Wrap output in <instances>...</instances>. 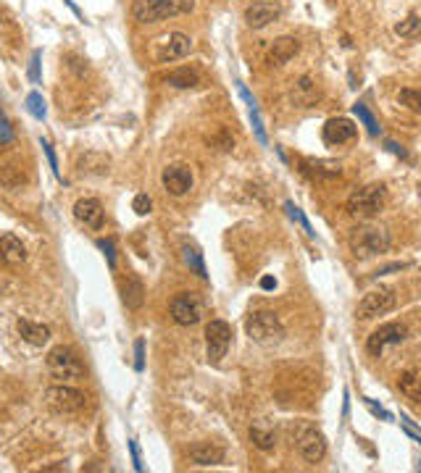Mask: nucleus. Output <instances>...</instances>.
<instances>
[{"label": "nucleus", "mask_w": 421, "mask_h": 473, "mask_svg": "<svg viewBox=\"0 0 421 473\" xmlns=\"http://www.w3.org/2000/svg\"><path fill=\"white\" fill-rule=\"evenodd\" d=\"M285 210H287V216L293 218L295 224H300V226H303L305 232H308V237H316V232H313L311 221H308V218L303 216V210H300V208L295 205V203H287V205H285Z\"/></svg>", "instance_id": "32"}, {"label": "nucleus", "mask_w": 421, "mask_h": 473, "mask_svg": "<svg viewBox=\"0 0 421 473\" xmlns=\"http://www.w3.org/2000/svg\"><path fill=\"white\" fill-rule=\"evenodd\" d=\"M26 260V248L21 245L19 237L14 234H3L0 237V263L3 266H21Z\"/></svg>", "instance_id": "18"}, {"label": "nucleus", "mask_w": 421, "mask_h": 473, "mask_svg": "<svg viewBox=\"0 0 421 473\" xmlns=\"http://www.w3.org/2000/svg\"><path fill=\"white\" fill-rule=\"evenodd\" d=\"M190 460L195 465H219L224 463V449L216 444H195L190 447Z\"/></svg>", "instance_id": "24"}, {"label": "nucleus", "mask_w": 421, "mask_h": 473, "mask_svg": "<svg viewBox=\"0 0 421 473\" xmlns=\"http://www.w3.org/2000/svg\"><path fill=\"white\" fill-rule=\"evenodd\" d=\"M279 16H282V9L277 3H271V0H255V3H250L245 9V24L250 29H263L271 21H277Z\"/></svg>", "instance_id": "14"}, {"label": "nucleus", "mask_w": 421, "mask_h": 473, "mask_svg": "<svg viewBox=\"0 0 421 473\" xmlns=\"http://www.w3.org/2000/svg\"><path fill=\"white\" fill-rule=\"evenodd\" d=\"M395 307V292L392 290H371L363 295V300L355 307V318L361 321H369V318H377V315H385Z\"/></svg>", "instance_id": "10"}, {"label": "nucleus", "mask_w": 421, "mask_h": 473, "mask_svg": "<svg viewBox=\"0 0 421 473\" xmlns=\"http://www.w3.org/2000/svg\"><path fill=\"white\" fill-rule=\"evenodd\" d=\"M287 432L293 437V444L298 449V455L305 463H321L327 457V437L321 434V429L311 424V421H293L287 426Z\"/></svg>", "instance_id": "1"}, {"label": "nucleus", "mask_w": 421, "mask_h": 473, "mask_svg": "<svg viewBox=\"0 0 421 473\" xmlns=\"http://www.w3.org/2000/svg\"><path fill=\"white\" fill-rule=\"evenodd\" d=\"M300 171L311 179H335V176L343 174V168L337 163H329V161H313V158H303L300 161Z\"/></svg>", "instance_id": "20"}, {"label": "nucleus", "mask_w": 421, "mask_h": 473, "mask_svg": "<svg viewBox=\"0 0 421 473\" xmlns=\"http://www.w3.org/2000/svg\"><path fill=\"white\" fill-rule=\"evenodd\" d=\"M151 198H148V195H137L135 200H132V210H135L137 216H148V213H151Z\"/></svg>", "instance_id": "35"}, {"label": "nucleus", "mask_w": 421, "mask_h": 473, "mask_svg": "<svg viewBox=\"0 0 421 473\" xmlns=\"http://www.w3.org/2000/svg\"><path fill=\"white\" fill-rule=\"evenodd\" d=\"M355 132H358V129H355V124L350 121V118L335 116L324 124L321 137H324V142H327L329 148H340V145H345V142L353 140Z\"/></svg>", "instance_id": "15"}, {"label": "nucleus", "mask_w": 421, "mask_h": 473, "mask_svg": "<svg viewBox=\"0 0 421 473\" xmlns=\"http://www.w3.org/2000/svg\"><path fill=\"white\" fill-rule=\"evenodd\" d=\"M353 113L358 116V121L366 126V132H369L371 137H377V134H379V121H377V116H374V113H371V111L363 106V103H355Z\"/></svg>", "instance_id": "29"}, {"label": "nucleus", "mask_w": 421, "mask_h": 473, "mask_svg": "<svg viewBox=\"0 0 421 473\" xmlns=\"http://www.w3.org/2000/svg\"><path fill=\"white\" fill-rule=\"evenodd\" d=\"M385 200H387V190H385L382 184H366V187H361V190L350 192L345 208L353 218H358V221H369V218L382 213Z\"/></svg>", "instance_id": "3"}, {"label": "nucleus", "mask_w": 421, "mask_h": 473, "mask_svg": "<svg viewBox=\"0 0 421 473\" xmlns=\"http://www.w3.org/2000/svg\"><path fill=\"white\" fill-rule=\"evenodd\" d=\"M98 248L106 253V258H108V266L116 268V253H113V242H111V240H101V242H98Z\"/></svg>", "instance_id": "38"}, {"label": "nucleus", "mask_w": 421, "mask_h": 473, "mask_svg": "<svg viewBox=\"0 0 421 473\" xmlns=\"http://www.w3.org/2000/svg\"><path fill=\"white\" fill-rule=\"evenodd\" d=\"M250 442L261 449V452L274 449V444H277V429H274V424L266 421V418L255 421V424L250 426Z\"/></svg>", "instance_id": "19"}, {"label": "nucleus", "mask_w": 421, "mask_h": 473, "mask_svg": "<svg viewBox=\"0 0 421 473\" xmlns=\"http://www.w3.org/2000/svg\"><path fill=\"white\" fill-rule=\"evenodd\" d=\"M329 3H337V0H329Z\"/></svg>", "instance_id": "45"}, {"label": "nucleus", "mask_w": 421, "mask_h": 473, "mask_svg": "<svg viewBox=\"0 0 421 473\" xmlns=\"http://www.w3.org/2000/svg\"><path fill=\"white\" fill-rule=\"evenodd\" d=\"M316 98H319V92H316L313 79L311 76H300L293 90V103L298 108H311L313 103H316Z\"/></svg>", "instance_id": "22"}, {"label": "nucleus", "mask_w": 421, "mask_h": 473, "mask_svg": "<svg viewBox=\"0 0 421 473\" xmlns=\"http://www.w3.org/2000/svg\"><path fill=\"white\" fill-rule=\"evenodd\" d=\"M348 245H350V253H353L358 260H366V258L382 255L390 250V234L379 226H358L350 232L348 237Z\"/></svg>", "instance_id": "4"}, {"label": "nucleus", "mask_w": 421, "mask_h": 473, "mask_svg": "<svg viewBox=\"0 0 421 473\" xmlns=\"http://www.w3.org/2000/svg\"><path fill=\"white\" fill-rule=\"evenodd\" d=\"M387 148L392 150V153H395V156H405V153H403V148H397L395 142H387Z\"/></svg>", "instance_id": "44"}, {"label": "nucleus", "mask_w": 421, "mask_h": 473, "mask_svg": "<svg viewBox=\"0 0 421 473\" xmlns=\"http://www.w3.org/2000/svg\"><path fill=\"white\" fill-rule=\"evenodd\" d=\"M245 332L261 347H277L285 340V324L274 310H253L245 321Z\"/></svg>", "instance_id": "2"}, {"label": "nucleus", "mask_w": 421, "mask_h": 473, "mask_svg": "<svg viewBox=\"0 0 421 473\" xmlns=\"http://www.w3.org/2000/svg\"><path fill=\"white\" fill-rule=\"evenodd\" d=\"M16 332L21 334V340L29 342V345H45V342L51 340V329L42 324H32V321H26V318H19L16 321Z\"/></svg>", "instance_id": "21"}, {"label": "nucleus", "mask_w": 421, "mask_h": 473, "mask_svg": "<svg viewBox=\"0 0 421 473\" xmlns=\"http://www.w3.org/2000/svg\"><path fill=\"white\" fill-rule=\"evenodd\" d=\"M397 387L408 400L421 402V368H405L403 374L397 376Z\"/></svg>", "instance_id": "23"}, {"label": "nucleus", "mask_w": 421, "mask_h": 473, "mask_svg": "<svg viewBox=\"0 0 421 473\" xmlns=\"http://www.w3.org/2000/svg\"><path fill=\"white\" fill-rule=\"evenodd\" d=\"M366 405H369V410H371V413H374V415H379V418H385V421H392V413H387L385 407H379L377 402H374V400L366 397Z\"/></svg>", "instance_id": "40"}, {"label": "nucleus", "mask_w": 421, "mask_h": 473, "mask_svg": "<svg viewBox=\"0 0 421 473\" xmlns=\"http://www.w3.org/2000/svg\"><path fill=\"white\" fill-rule=\"evenodd\" d=\"M135 368L137 371H143L145 368V342L143 340H137V345H135Z\"/></svg>", "instance_id": "39"}, {"label": "nucleus", "mask_w": 421, "mask_h": 473, "mask_svg": "<svg viewBox=\"0 0 421 473\" xmlns=\"http://www.w3.org/2000/svg\"><path fill=\"white\" fill-rule=\"evenodd\" d=\"M45 402L56 413H79L87 405V397H84V392L74 390V387L56 384V387H51V390L45 392Z\"/></svg>", "instance_id": "9"}, {"label": "nucleus", "mask_w": 421, "mask_h": 473, "mask_svg": "<svg viewBox=\"0 0 421 473\" xmlns=\"http://www.w3.org/2000/svg\"><path fill=\"white\" fill-rule=\"evenodd\" d=\"M261 287H263V290H274V287H277V279H271V276H263Z\"/></svg>", "instance_id": "43"}, {"label": "nucleus", "mask_w": 421, "mask_h": 473, "mask_svg": "<svg viewBox=\"0 0 421 473\" xmlns=\"http://www.w3.org/2000/svg\"><path fill=\"white\" fill-rule=\"evenodd\" d=\"M74 218L84 226V229H93V232H101L103 221H106V216H103V205L95 198L76 200L74 203Z\"/></svg>", "instance_id": "16"}, {"label": "nucleus", "mask_w": 421, "mask_h": 473, "mask_svg": "<svg viewBox=\"0 0 421 473\" xmlns=\"http://www.w3.org/2000/svg\"><path fill=\"white\" fill-rule=\"evenodd\" d=\"M182 258H185V266L198 274L201 279H208V268H206V260H203V253L195 245H182Z\"/></svg>", "instance_id": "27"}, {"label": "nucleus", "mask_w": 421, "mask_h": 473, "mask_svg": "<svg viewBox=\"0 0 421 473\" xmlns=\"http://www.w3.org/2000/svg\"><path fill=\"white\" fill-rule=\"evenodd\" d=\"M161 182L166 187L168 195L174 198H182L187 192L193 190V171L190 166H182V163H174V166H166L163 174H161Z\"/></svg>", "instance_id": "13"}, {"label": "nucleus", "mask_w": 421, "mask_h": 473, "mask_svg": "<svg viewBox=\"0 0 421 473\" xmlns=\"http://www.w3.org/2000/svg\"><path fill=\"white\" fill-rule=\"evenodd\" d=\"M395 34L403 37V40H416V37H421V9H413L403 21H397Z\"/></svg>", "instance_id": "25"}, {"label": "nucleus", "mask_w": 421, "mask_h": 473, "mask_svg": "<svg viewBox=\"0 0 421 473\" xmlns=\"http://www.w3.org/2000/svg\"><path fill=\"white\" fill-rule=\"evenodd\" d=\"M40 145H42V150H45V156H48V163H51V168H53V176H61L59 161H56V153H53L51 142H48V140H40Z\"/></svg>", "instance_id": "37"}, {"label": "nucleus", "mask_w": 421, "mask_h": 473, "mask_svg": "<svg viewBox=\"0 0 421 473\" xmlns=\"http://www.w3.org/2000/svg\"><path fill=\"white\" fill-rule=\"evenodd\" d=\"M193 0H135L132 3V16L140 24H156V21H163L168 16H177V14H185V11H193Z\"/></svg>", "instance_id": "5"}, {"label": "nucleus", "mask_w": 421, "mask_h": 473, "mask_svg": "<svg viewBox=\"0 0 421 473\" xmlns=\"http://www.w3.org/2000/svg\"><path fill=\"white\" fill-rule=\"evenodd\" d=\"M405 337H408V329L403 324H395V321H390V324H382L379 329L371 332V337L366 340V352L371 357H379L387 347H395V345H403Z\"/></svg>", "instance_id": "8"}, {"label": "nucleus", "mask_w": 421, "mask_h": 473, "mask_svg": "<svg viewBox=\"0 0 421 473\" xmlns=\"http://www.w3.org/2000/svg\"><path fill=\"white\" fill-rule=\"evenodd\" d=\"M168 310H171L174 324H179V326L201 324V318L206 315V305H203V300L198 297L195 292H179V295H174Z\"/></svg>", "instance_id": "7"}, {"label": "nucleus", "mask_w": 421, "mask_h": 473, "mask_svg": "<svg viewBox=\"0 0 421 473\" xmlns=\"http://www.w3.org/2000/svg\"><path fill=\"white\" fill-rule=\"evenodd\" d=\"M298 50H300V42L295 40V37H279V40H274V45H271L269 56H266V63H269V66H285V63H290V61L298 56Z\"/></svg>", "instance_id": "17"}, {"label": "nucleus", "mask_w": 421, "mask_h": 473, "mask_svg": "<svg viewBox=\"0 0 421 473\" xmlns=\"http://www.w3.org/2000/svg\"><path fill=\"white\" fill-rule=\"evenodd\" d=\"M124 302L132 310L143 305V284L137 282V279H129V284H124Z\"/></svg>", "instance_id": "30"}, {"label": "nucleus", "mask_w": 421, "mask_h": 473, "mask_svg": "<svg viewBox=\"0 0 421 473\" xmlns=\"http://www.w3.org/2000/svg\"><path fill=\"white\" fill-rule=\"evenodd\" d=\"M405 266H408V263H392V266L379 268V271H377V274H374V276H385V274H392V271H403Z\"/></svg>", "instance_id": "42"}, {"label": "nucleus", "mask_w": 421, "mask_h": 473, "mask_svg": "<svg viewBox=\"0 0 421 473\" xmlns=\"http://www.w3.org/2000/svg\"><path fill=\"white\" fill-rule=\"evenodd\" d=\"M166 84L177 87V90H190V87H198L201 84V74L195 68H177L166 76Z\"/></svg>", "instance_id": "28"}, {"label": "nucleus", "mask_w": 421, "mask_h": 473, "mask_svg": "<svg viewBox=\"0 0 421 473\" xmlns=\"http://www.w3.org/2000/svg\"><path fill=\"white\" fill-rule=\"evenodd\" d=\"M40 59H42V53H40V50H34L32 61H29V82H32V84L40 82Z\"/></svg>", "instance_id": "36"}, {"label": "nucleus", "mask_w": 421, "mask_h": 473, "mask_svg": "<svg viewBox=\"0 0 421 473\" xmlns=\"http://www.w3.org/2000/svg\"><path fill=\"white\" fill-rule=\"evenodd\" d=\"M237 90H240L243 100H245V103H248V111H250V121H253V129H255V137H258V142H261V145H269V140H266V132H263L261 116H258V106H255V100H253V95H250V92H248V87H245L243 82H237Z\"/></svg>", "instance_id": "26"}, {"label": "nucleus", "mask_w": 421, "mask_h": 473, "mask_svg": "<svg viewBox=\"0 0 421 473\" xmlns=\"http://www.w3.org/2000/svg\"><path fill=\"white\" fill-rule=\"evenodd\" d=\"M26 111H29L34 118H45L48 108H45V100H42L40 92H29V95H26Z\"/></svg>", "instance_id": "33"}, {"label": "nucleus", "mask_w": 421, "mask_h": 473, "mask_svg": "<svg viewBox=\"0 0 421 473\" xmlns=\"http://www.w3.org/2000/svg\"><path fill=\"white\" fill-rule=\"evenodd\" d=\"M129 452H132V463H135V471H143V457H140V447H137V442L132 439L129 442Z\"/></svg>", "instance_id": "41"}, {"label": "nucleus", "mask_w": 421, "mask_h": 473, "mask_svg": "<svg viewBox=\"0 0 421 473\" xmlns=\"http://www.w3.org/2000/svg\"><path fill=\"white\" fill-rule=\"evenodd\" d=\"M45 363H48L53 379H61V382H76L84 376L82 363L76 360V355L69 347H53Z\"/></svg>", "instance_id": "6"}, {"label": "nucleus", "mask_w": 421, "mask_h": 473, "mask_svg": "<svg viewBox=\"0 0 421 473\" xmlns=\"http://www.w3.org/2000/svg\"><path fill=\"white\" fill-rule=\"evenodd\" d=\"M229 342H232V329L227 321L213 318L206 326V352H208L210 363H221V357H227Z\"/></svg>", "instance_id": "11"}, {"label": "nucleus", "mask_w": 421, "mask_h": 473, "mask_svg": "<svg viewBox=\"0 0 421 473\" xmlns=\"http://www.w3.org/2000/svg\"><path fill=\"white\" fill-rule=\"evenodd\" d=\"M190 50H193V40H190L187 34L171 32L168 37H163V40L158 42V48H156L153 56H156L158 63H171V61L185 59Z\"/></svg>", "instance_id": "12"}, {"label": "nucleus", "mask_w": 421, "mask_h": 473, "mask_svg": "<svg viewBox=\"0 0 421 473\" xmlns=\"http://www.w3.org/2000/svg\"><path fill=\"white\" fill-rule=\"evenodd\" d=\"M397 100H400V106L411 111H421V90H411V87H403V90L397 92Z\"/></svg>", "instance_id": "31"}, {"label": "nucleus", "mask_w": 421, "mask_h": 473, "mask_svg": "<svg viewBox=\"0 0 421 473\" xmlns=\"http://www.w3.org/2000/svg\"><path fill=\"white\" fill-rule=\"evenodd\" d=\"M9 142H14V126L6 113H0V145H9Z\"/></svg>", "instance_id": "34"}]
</instances>
